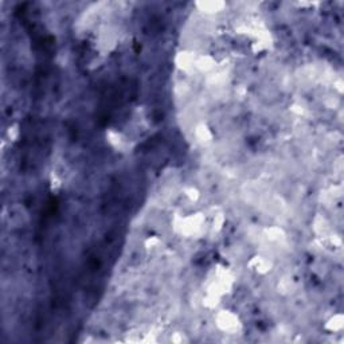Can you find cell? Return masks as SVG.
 I'll return each instance as SVG.
<instances>
[{"instance_id":"cell-1","label":"cell","mask_w":344,"mask_h":344,"mask_svg":"<svg viewBox=\"0 0 344 344\" xmlns=\"http://www.w3.org/2000/svg\"><path fill=\"white\" fill-rule=\"evenodd\" d=\"M206 215L203 213H192L188 215H175L172 227L176 234L185 238H199L205 231Z\"/></svg>"},{"instance_id":"cell-2","label":"cell","mask_w":344,"mask_h":344,"mask_svg":"<svg viewBox=\"0 0 344 344\" xmlns=\"http://www.w3.org/2000/svg\"><path fill=\"white\" fill-rule=\"evenodd\" d=\"M234 282L235 276L233 270H230L222 264H216L213 270V278L210 281L206 292L224 298L225 296L230 295L234 288Z\"/></svg>"},{"instance_id":"cell-3","label":"cell","mask_w":344,"mask_h":344,"mask_svg":"<svg viewBox=\"0 0 344 344\" xmlns=\"http://www.w3.org/2000/svg\"><path fill=\"white\" fill-rule=\"evenodd\" d=\"M216 328L226 335H238L244 330V323L238 313L230 309H220L214 316Z\"/></svg>"},{"instance_id":"cell-4","label":"cell","mask_w":344,"mask_h":344,"mask_svg":"<svg viewBox=\"0 0 344 344\" xmlns=\"http://www.w3.org/2000/svg\"><path fill=\"white\" fill-rule=\"evenodd\" d=\"M105 138H107V143L110 146V148H113L116 152L129 153L135 148V144L129 138V136L116 128L107 129Z\"/></svg>"},{"instance_id":"cell-5","label":"cell","mask_w":344,"mask_h":344,"mask_svg":"<svg viewBox=\"0 0 344 344\" xmlns=\"http://www.w3.org/2000/svg\"><path fill=\"white\" fill-rule=\"evenodd\" d=\"M196 58L198 54L191 50H180L175 54L174 57V65L177 70L183 71V73H192L195 70L196 66Z\"/></svg>"},{"instance_id":"cell-6","label":"cell","mask_w":344,"mask_h":344,"mask_svg":"<svg viewBox=\"0 0 344 344\" xmlns=\"http://www.w3.org/2000/svg\"><path fill=\"white\" fill-rule=\"evenodd\" d=\"M246 266L252 270L253 273L258 274V276H266L273 270L274 264L269 257L262 256V254H254L253 257H250Z\"/></svg>"},{"instance_id":"cell-7","label":"cell","mask_w":344,"mask_h":344,"mask_svg":"<svg viewBox=\"0 0 344 344\" xmlns=\"http://www.w3.org/2000/svg\"><path fill=\"white\" fill-rule=\"evenodd\" d=\"M196 10L205 15H218L227 8L224 0H198L194 3Z\"/></svg>"},{"instance_id":"cell-8","label":"cell","mask_w":344,"mask_h":344,"mask_svg":"<svg viewBox=\"0 0 344 344\" xmlns=\"http://www.w3.org/2000/svg\"><path fill=\"white\" fill-rule=\"evenodd\" d=\"M194 135H195V138L198 140V143H200L203 146H207L210 143H213L214 140L213 129L210 128L206 123H199L195 127Z\"/></svg>"},{"instance_id":"cell-9","label":"cell","mask_w":344,"mask_h":344,"mask_svg":"<svg viewBox=\"0 0 344 344\" xmlns=\"http://www.w3.org/2000/svg\"><path fill=\"white\" fill-rule=\"evenodd\" d=\"M344 328V316L343 313L337 312L330 316L324 323V330L331 332V334H339Z\"/></svg>"},{"instance_id":"cell-10","label":"cell","mask_w":344,"mask_h":344,"mask_svg":"<svg viewBox=\"0 0 344 344\" xmlns=\"http://www.w3.org/2000/svg\"><path fill=\"white\" fill-rule=\"evenodd\" d=\"M265 238L272 244H284L287 241V233L280 226H269L265 227L264 230Z\"/></svg>"},{"instance_id":"cell-11","label":"cell","mask_w":344,"mask_h":344,"mask_svg":"<svg viewBox=\"0 0 344 344\" xmlns=\"http://www.w3.org/2000/svg\"><path fill=\"white\" fill-rule=\"evenodd\" d=\"M216 59L210 55V54H200L196 58V66L195 70L200 71V73H210L216 68Z\"/></svg>"},{"instance_id":"cell-12","label":"cell","mask_w":344,"mask_h":344,"mask_svg":"<svg viewBox=\"0 0 344 344\" xmlns=\"http://www.w3.org/2000/svg\"><path fill=\"white\" fill-rule=\"evenodd\" d=\"M225 224H226V215H225L222 211L213 216V220H211V226H210V230L213 234H218L220 231L224 230Z\"/></svg>"},{"instance_id":"cell-13","label":"cell","mask_w":344,"mask_h":344,"mask_svg":"<svg viewBox=\"0 0 344 344\" xmlns=\"http://www.w3.org/2000/svg\"><path fill=\"white\" fill-rule=\"evenodd\" d=\"M181 192H183V196L187 199L188 202L196 203L199 202V199H200V191H199L195 186H186Z\"/></svg>"},{"instance_id":"cell-14","label":"cell","mask_w":344,"mask_h":344,"mask_svg":"<svg viewBox=\"0 0 344 344\" xmlns=\"http://www.w3.org/2000/svg\"><path fill=\"white\" fill-rule=\"evenodd\" d=\"M161 245H163V241L159 235H149L144 239V248L147 252H155Z\"/></svg>"},{"instance_id":"cell-15","label":"cell","mask_w":344,"mask_h":344,"mask_svg":"<svg viewBox=\"0 0 344 344\" xmlns=\"http://www.w3.org/2000/svg\"><path fill=\"white\" fill-rule=\"evenodd\" d=\"M6 137L11 143L18 141L19 137H21V127H19L18 123H12V124L8 125V128L6 129Z\"/></svg>"},{"instance_id":"cell-16","label":"cell","mask_w":344,"mask_h":344,"mask_svg":"<svg viewBox=\"0 0 344 344\" xmlns=\"http://www.w3.org/2000/svg\"><path fill=\"white\" fill-rule=\"evenodd\" d=\"M277 289L282 295H289L291 292L295 291V282L291 278H282V280H280L278 285H277Z\"/></svg>"},{"instance_id":"cell-17","label":"cell","mask_w":344,"mask_h":344,"mask_svg":"<svg viewBox=\"0 0 344 344\" xmlns=\"http://www.w3.org/2000/svg\"><path fill=\"white\" fill-rule=\"evenodd\" d=\"M50 188H51L53 192H58L62 188V179L55 172H53L51 176H50Z\"/></svg>"},{"instance_id":"cell-18","label":"cell","mask_w":344,"mask_h":344,"mask_svg":"<svg viewBox=\"0 0 344 344\" xmlns=\"http://www.w3.org/2000/svg\"><path fill=\"white\" fill-rule=\"evenodd\" d=\"M289 110H291L295 116H297V117H304L305 114H307V108L298 103L292 104L291 107H289Z\"/></svg>"},{"instance_id":"cell-19","label":"cell","mask_w":344,"mask_h":344,"mask_svg":"<svg viewBox=\"0 0 344 344\" xmlns=\"http://www.w3.org/2000/svg\"><path fill=\"white\" fill-rule=\"evenodd\" d=\"M170 340L175 344H183V343H188V337L186 336L185 332L177 331V332H174V334L171 335Z\"/></svg>"},{"instance_id":"cell-20","label":"cell","mask_w":344,"mask_h":344,"mask_svg":"<svg viewBox=\"0 0 344 344\" xmlns=\"http://www.w3.org/2000/svg\"><path fill=\"white\" fill-rule=\"evenodd\" d=\"M297 7L300 8H313L315 6H319V2H297V3H295Z\"/></svg>"}]
</instances>
